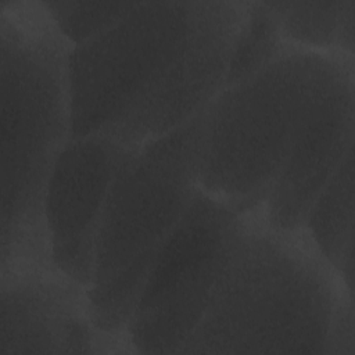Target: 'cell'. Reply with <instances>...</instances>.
I'll return each mask as SVG.
<instances>
[{
    "mask_svg": "<svg viewBox=\"0 0 355 355\" xmlns=\"http://www.w3.org/2000/svg\"><path fill=\"white\" fill-rule=\"evenodd\" d=\"M247 0L139 1L67 60L71 139L133 147L183 125L223 89Z\"/></svg>",
    "mask_w": 355,
    "mask_h": 355,
    "instance_id": "1",
    "label": "cell"
},
{
    "mask_svg": "<svg viewBox=\"0 0 355 355\" xmlns=\"http://www.w3.org/2000/svg\"><path fill=\"white\" fill-rule=\"evenodd\" d=\"M69 49L42 1L0 0V269L53 266L44 194L71 139Z\"/></svg>",
    "mask_w": 355,
    "mask_h": 355,
    "instance_id": "2",
    "label": "cell"
},
{
    "mask_svg": "<svg viewBox=\"0 0 355 355\" xmlns=\"http://www.w3.org/2000/svg\"><path fill=\"white\" fill-rule=\"evenodd\" d=\"M341 288L305 230L248 215L211 302L178 354H324Z\"/></svg>",
    "mask_w": 355,
    "mask_h": 355,
    "instance_id": "3",
    "label": "cell"
},
{
    "mask_svg": "<svg viewBox=\"0 0 355 355\" xmlns=\"http://www.w3.org/2000/svg\"><path fill=\"white\" fill-rule=\"evenodd\" d=\"M204 135L205 108L164 136L126 147L121 155L101 216L93 280L86 290L101 333L123 336L161 250L200 189Z\"/></svg>",
    "mask_w": 355,
    "mask_h": 355,
    "instance_id": "4",
    "label": "cell"
},
{
    "mask_svg": "<svg viewBox=\"0 0 355 355\" xmlns=\"http://www.w3.org/2000/svg\"><path fill=\"white\" fill-rule=\"evenodd\" d=\"M340 55L294 46L255 75L225 86L205 107L200 190L243 216L258 214Z\"/></svg>",
    "mask_w": 355,
    "mask_h": 355,
    "instance_id": "5",
    "label": "cell"
},
{
    "mask_svg": "<svg viewBox=\"0 0 355 355\" xmlns=\"http://www.w3.org/2000/svg\"><path fill=\"white\" fill-rule=\"evenodd\" d=\"M245 216L197 190L161 250L123 337L139 354H178L201 322Z\"/></svg>",
    "mask_w": 355,
    "mask_h": 355,
    "instance_id": "6",
    "label": "cell"
},
{
    "mask_svg": "<svg viewBox=\"0 0 355 355\" xmlns=\"http://www.w3.org/2000/svg\"><path fill=\"white\" fill-rule=\"evenodd\" d=\"M354 61L343 54L318 89L288 159L255 215L276 232H302L316 198L354 147Z\"/></svg>",
    "mask_w": 355,
    "mask_h": 355,
    "instance_id": "7",
    "label": "cell"
},
{
    "mask_svg": "<svg viewBox=\"0 0 355 355\" xmlns=\"http://www.w3.org/2000/svg\"><path fill=\"white\" fill-rule=\"evenodd\" d=\"M125 146L103 135L69 139L50 173L44 223L53 266L90 287L110 183Z\"/></svg>",
    "mask_w": 355,
    "mask_h": 355,
    "instance_id": "8",
    "label": "cell"
},
{
    "mask_svg": "<svg viewBox=\"0 0 355 355\" xmlns=\"http://www.w3.org/2000/svg\"><path fill=\"white\" fill-rule=\"evenodd\" d=\"M86 288L54 266L1 269L0 355L100 352Z\"/></svg>",
    "mask_w": 355,
    "mask_h": 355,
    "instance_id": "9",
    "label": "cell"
},
{
    "mask_svg": "<svg viewBox=\"0 0 355 355\" xmlns=\"http://www.w3.org/2000/svg\"><path fill=\"white\" fill-rule=\"evenodd\" d=\"M311 243L338 276L344 263L354 258L355 175L354 147L316 198L305 227Z\"/></svg>",
    "mask_w": 355,
    "mask_h": 355,
    "instance_id": "10",
    "label": "cell"
},
{
    "mask_svg": "<svg viewBox=\"0 0 355 355\" xmlns=\"http://www.w3.org/2000/svg\"><path fill=\"white\" fill-rule=\"evenodd\" d=\"M286 43L354 57L355 0L265 1Z\"/></svg>",
    "mask_w": 355,
    "mask_h": 355,
    "instance_id": "11",
    "label": "cell"
},
{
    "mask_svg": "<svg viewBox=\"0 0 355 355\" xmlns=\"http://www.w3.org/2000/svg\"><path fill=\"white\" fill-rule=\"evenodd\" d=\"M277 21L265 1H247L234 40L225 86H232L255 75L287 50ZM223 86V87H225Z\"/></svg>",
    "mask_w": 355,
    "mask_h": 355,
    "instance_id": "12",
    "label": "cell"
},
{
    "mask_svg": "<svg viewBox=\"0 0 355 355\" xmlns=\"http://www.w3.org/2000/svg\"><path fill=\"white\" fill-rule=\"evenodd\" d=\"M61 36L82 44L128 17L139 1H42Z\"/></svg>",
    "mask_w": 355,
    "mask_h": 355,
    "instance_id": "13",
    "label": "cell"
},
{
    "mask_svg": "<svg viewBox=\"0 0 355 355\" xmlns=\"http://www.w3.org/2000/svg\"><path fill=\"white\" fill-rule=\"evenodd\" d=\"M354 298L345 288L337 295L326 338L324 354L355 355Z\"/></svg>",
    "mask_w": 355,
    "mask_h": 355,
    "instance_id": "14",
    "label": "cell"
}]
</instances>
